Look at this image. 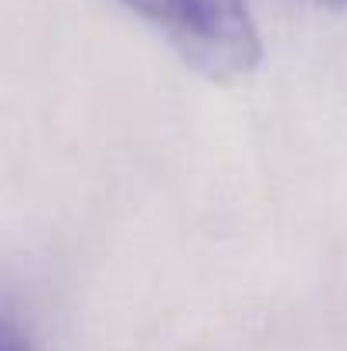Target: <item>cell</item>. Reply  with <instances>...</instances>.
<instances>
[{
	"mask_svg": "<svg viewBox=\"0 0 347 351\" xmlns=\"http://www.w3.org/2000/svg\"><path fill=\"white\" fill-rule=\"evenodd\" d=\"M126 7L208 79H238L262 58V38L245 0H126Z\"/></svg>",
	"mask_w": 347,
	"mask_h": 351,
	"instance_id": "1",
	"label": "cell"
},
{
	"mask_svg": "<svg viewBox=\"0 0 347 351\" xmlns=\"http://www.w3.org/2000/svg\"><path fill=\"white\" fill-rule=\"evenodd\" d=\"M0 351H34L27 335L21 331V324L10 321L7 314H0Z\"/></svg>",
	"mask_w": 347,
	"mask_h": 351,
	"instance_id": "2",
	"label": "cell"
},
{
	"mask_svg": "<svg viewBox=\"0 0 347 351\" xmlns=\"http://www.w3.org/2000/svg\"><path fill=\"white\" fill-rule=\"evenodd\" d=\"M313 7H324V10H347V0H307Z\"/></svg>",
	"mask_w": 347,
	"mask_h": 351,
	"instance_id": "3",
	"label": "cell"
}]
</instances>
